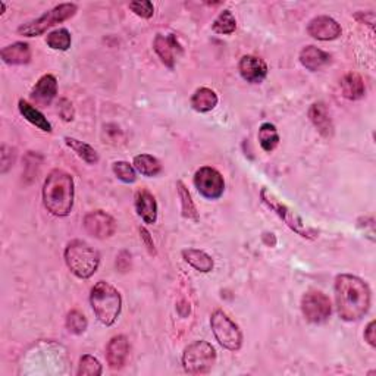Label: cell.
<instances>
[{"mask_svg": "<svg viewBox=\"0 0 376 376\" xmlns=\"http://www.w3.org/2000/svg\"><path fill=\"white\" fill-rule=\"evenodd\" d=\"M128 8L135 13L137 17L144 18V20L151 18L153 13H155V6H153V3L149 2V0H137V2H131Z\"/></svg>", "mask_w": 376, "mask_h": 376, "instance_id": "34", "label": "cell"}, {"mask_svg": "<svg viewBox=\"0 0 376 376\" xmlns=\"http://www.w3.org/2000/svg\"><path fill=\"white\" fill-rule=\"evenodd\" d=\"M183 257L184 260L193 266L196 271L203 272V273H209L212 272L215 262L212 259V256H209L203 250H197V248H186L183 250Z\"/></svg>", "mask_w": 376, "mask_h": 376, "instance_id": "23", "label": "cell"}, {"mask_svg": "<svg viewBox=\"0 0 376 376\" xmlns=\"http://www.w3.org/2000/svg\"><path fill=\"white\" fill-rule=\"evenodd\" d=\"M102 365L100 361L96 357L86 354L82 356L80 360V368H78V375L80 376H99L102 375Z\"/></svg>", "mask_w": 376, "mask_h": 376, "instance_id": "33", "label": "cell"}, {"mask_svg": "<svg viewBox=\"0 0 376 376\" xmlns=\"http://www.w3.org/2000/svg\"><path fill=\"white\" fill-rule=\"evenodd\" d=\"M58 110H59V115L63 121L69 122V121H73L74 119V106L73 103L69 102L68 99H62L59 102V106H58Z\"/></svg>", "mask_w": 376, "mask_h": 376, "instance_id": "35", "label": "cell"}, {"mask_svg": "<svg viewBox=\"0 0 376 376\" xmlns=\"http://www.w3.org/2000/svg\"><path fill=\"white\" fill-rule=\"evenodd\" d=\"M65 143L66 146L75 151V155L84 160L89 165H94L99 162V155H97V151L94 150V147H91L90 144L77 140L74 137H65Z\"/></svg>", "mask_w": 376, "mask_h": 376, "instance_id": "26", "label": "cell"}, {"mask_svg": "<svg viewBox=\"0 0 376 376\" xmlns=\"http://www.w3.org/2000/svg\"><path fill=\"white\" fill-rule=\"evenodd\" d=\"M218 94L207 89V87H202L199 90L194 91V94L191 96V107L196 110V112H200V114H206V112H211V110H213L218 105Z\"/></svg>", "mask_w": 376, "mask_h": 376, "instance_id": "22", "label": "cell"}, {"mask_svg": "<svg viewBox=\"0 0 376 376\" xmlns=\"http://www.w3.org/2000/svg\"><path fill=\"white\" fill-rule=\"evenodd\" d=\"M153 49H155L160 61L171 69H174L175 66V61H176L175 53L183 52V49H181L178 40L174 34H170V36L158 34L155 41H153Z\"/></svg>", "mask_w": 376, "mask_h": 376, "instance_id": "14", "label": "cell"}, {"mask_svg": "<svg viewBox=\"0 0 376 376\" xmlns=\"http://www.w3.org/2000/svg\"><path fill=\"white\" fill-rule=\"evenodd\" d=\"M130 343L125 336H116L106 347V360L110 369H121L128 359Z\"/></svg>", "mask_w": 376, "mask_h": 376, "instance_id": "15", "label": "cell"}, {"mask_svg": "<svg viewBox=\"0 0 376 376\" xmlns=\"http://www.w3.org/2000/svg\"><path fill=\"white\" fill-rule=\"evenodd\" d=\"M133 165H134L135 171H138L142 175L149 176V178L156 176L162 172L160 162L155 156L146 155V153H143V155H137L134 158Z\"/></svg>", "mask_w": 376, "mask_h": 376, "instance_id": "27", "label": "cell"}, {"mask_svg": "<svg viewBox=\"0 0 376 376\" xmlns=\"http://www.w3.org/2000/svg\"><path fill=\"white\" fill-rule=\"evenodd\" d=\"M87 326H89V322L84 313H81L80 310H73L68 313L66 328L69 332L74 333V336H81V333H84L87 331Z\"/></svg>", "mask_w": 376, "mask_h": 376, "instance_id": "31", "label": "cell"}, {"mask_svg": "<svg viewBox=\"0 0 376 376\" xmlns=\"http://www.w3.org/2000/svg\"><path fill=\"white\" fill-rule=\"evenodd\" d=\"M112 171L115 176L125 184H133L137 181V172H135L134 165H130L128 162H125V160L115 162L112 165Z\"/></svg>", "mask_w": 376, "mask_h": 376, "instance_id": "32", "label": "cell"}, {"mask_svg": "<svg viewBox=\"0 0 376 376\" xmlns=\"http://www.w3.org/2000/svg\"><path fill=\"white\" fill-rule=\"evenodd\" d=\"M331 61H332V57L328 52L317 49L315 46H306L300 52V63L312 73H316V71H320V69L326 68L331 63Z\"/></svg>", "mask_w": 376, "mask_h": 376, "instance_id": "18", "label": "cell"}, {"mask_svg": "<svg viewBox=\"0 0 376 376\" xmlns=\"http://www.w3.org/2000/svg\"><path fill=\"white\" fill-rule=\"evenodd\" d=\"M90 303L97 320L105 326H112L122 310V297L119 291L105 281L97 283L91 288Z\"/></svg>", "mask_w": 376, "mask_h": 376, "instance_id": "3", "label": "cell"}, {"mask_svg": "<svg viewBox=\"0 0 376 376\" xmlns=\"http://www.w3.org/2000/svg\"><path fill=\"white\" fill-rule=\"evenodd\" d=\"M216 363V350L207 341L190 344L183 354V366L191 375L209 373Z\"/></svg>", "mask_w": 376, "mask_h": 376, "instance_id": "7", "label": "cell"}, {"mask_svg": "<svg viewBox=\"0 0 376 376\" xmlns=\"http://www.w3.org/2000/svg\"><path fill=\"white\" fill-rule=\"evenodd\" d=\"M301 312L310 324H324L332 313V304L322 291H309L301 299Z\"/></svg>", "mask_w": 376, "mask_h": 376, "instance_id": "9", "label": "cell"}, {"mask_svg": "<svg viewBox=\"0 0 376 376\" xmlns=\"http://www.w3.org/2000/svg\"><path fill=\"white\" fill-rule=\"evenodd\" d=\"M176 190H178V196L181 200V211H183V216L188 220L199 222L200 216L197 212V207H196V204H194V202L191 199V194H190L188 188L184 186L183 181H178Z\"/></svg>", "mask_w": 376, "mask_h": 376, "instance_id": "25", "label": "cell"}, {"mask_svg": "<svg viewBox=\"0 0 376 376\" xmlns=\"http://www.w3.org/2000/svg\"><path fill=\"white\" fill-rule=\"evenodd\" d=\"M239 71L250 84H260L268 75V65L263 59L253 57V54H246L240 59Z\"/></svg>", "mask_w": 376, "mask_h": 376, "instance_id": "13", "label": "cell"}, {"mask_svg": "<svg viewBox=\"0 0 376 376\" xmlns=\"http://www.w3.org/2000/svg\"><path fill=\"white\" fill-rule=\"evenodd\" d=\"M65 262L77 278L89 280L99 269L100 255L86 241L74 240L65 248Z\"/></svg>", "mask_w": 376, "mask_h": 376, "instance_id": "4", "label": "cell"}, {"mask_svg": "<svg viewBox=\"0 0 376 376\" xmlns=\"http://www.w3.org/2000/svg\"><path fill=\"white\" fill-rule=\"evenodd\" d=\"M140 234H142V239L143 241L146 243L147 248L150 250V253H155V244H153V240L150 236V232L146 230V228H140Z\"/></svg>", "mask_w": 376, "mask_h": 376, "instance_id": "37", "label": "cell"}, {"mask_svg": "<svg viewBox=\"0 0 376 376\" xmlns=\"http://www.w3.org/2000/svg\"><path fill=\"white\" fill-rule=\"evenodd\" d=\"M257 138H259V143H260L262 149L268 153L273 151L276 149V146L280 144V134H278L276 127L271 122H264L260 125Z\"/></svg>", "mask_w": 376, "mask_h": 376, "instance_id": "28", "label": "cell"}, {"mask_svg": "<svg viewBox=\"0 0 376 376\" xmlns=\"http://www.w3.org/2000/svg\"><path fill=\"white\" fill-rule=\"evenodd\" d=\"M211 328L216 341L230 352H239L243 345V333L231 317L222 310H215L211 317Z\"/></svg>", "mask_w": 376, "mask_h": 376, "instance_id": "8", "label": "cell"}, {"mask_svg": "<svg viewBox=\"0 0 376 376\" xmlns=\"http://www.w3.org/2000/svg\"><path fill=\"white\" fill-rule=\"evenodd\" d=\"M84 228L94 239L105 240L115 234L116 222L109 213L103 211H94L86 215Z\"/></svg>", "mask_w": 376, "mask_h": 376, "instance_id": "11", "label": "cell"}, {"mask_svg": "<svg viewBox=\"0 0 376 376\" xmlns=\"http://www.w3.org/2000/svg\"><path fill=\"white\" fill-rule=\"evenodd\" d=\"M43 203L53 216L65 218L74 207V179L62 170L52 171L43 186Z\"/></svg>", "mask_w": 376, "mask_h": 376, "instance_id": "2", "label": "cell"}, {"mask_svg": "<svg viewBox=\"0 0 376 376\" xmlns=\"http://www.w3.org/2000/svg\"><path fill=\"white\" fill-rule=\"evenodd\" d=\"M3 62L8 65H27L31 61V49L30 45L24 43V41H17L12 43L0 52Z\"/></svg>", "mask_w": 376, "mask_h": 376, "instance_id": "20", "label": "cell"}, {"mask_svg": "<svg viewBox=\"0 0 376 376\" xmlns=\"http://www.w3.org/2000/svg\"><path fill=\"white\" fill-rule=\"evenodd\" d=\"M46 43L50 49L53 50H61V52H66L69 47H71L73 38H71V33H69L66 29H59L54 30L50 34H47Z\"/></svg>", "mask_w": 376, "mask_h": 376, "instance_id": "30", "label": "cell"}, {"mask_svg": "<svg viewBox=\"0 0 376 376\" xmlns=\"http://www.w3.org/2000/svg\"><path fill=\"white\" fill-rule=\"evenodd\" d=\"M308 33L315 40L331 41V40H337L341 36L343 30H341V25L336 20L322 15V17L313 18L309 22Z\"/></svg>", "mask_w": 376, "mask_h": 376, "instance_id": "12", "label": "cell"}, {"mask_svg": "<svg viewBox=\"0 0 376 376\" xmlns=\"http://www.w3.org/2000/svg\"><path fill=\"white\" fill-rule=\"evenodd\" d=\"M309 118L320 135L325 138H331L333 135V123L324 103H313L309 109Z\"/></svg>", "mask_w": 376, "mask_h": 376, "instance_id": "19", "label": "cell"}, {"mask_svg": "<svg viewBox=\"0 0 376 376\" xmlns=\"http://www.w3.org/2000/svg\"><path fill=\"white\" fill-rule=\"evenodd\" d=\"M260 199L264 204L271 209V211H273L276 213L278 218L285 222V225L291 231H294L296 234L303 236V239H309V240L316 239L317 232L309 227H306L303 219L294 211H291V209L283 200L278 199L272 191H269L268 188H262Z\"/></svg>", "mask_w": 376, "mask_h": 376, "instance_id": "6", "label": "cell"}, {"mask_svg": "<svg viewBox=\"0 0 376 376\" xmlns=\"http://www.w3.org/2000/svg\"><path fill=\"white\" fill-rule=\"evenodd\" d=\"M18 109L20 114L29 121L30 123H33L34 127H37L38 130L45 131V133H52V123L47 121V118L40 112L37 107H34L31 103H29L27 100L21 99L18 103Z\"/></svg>", "mask_w": 376, "mask_h": 376, "instance_id": "24", "label": "cell"}, {"mask_svg": "<svg viewBox=\"0 0 376 376\" xmlns=\"http://www.w3.org/2000/svg\"><path fill=\"white\" fill-rule=\"evenodd\" d=\"M333 288H336L337 312L345 322H356L369 312L372 292L369 285L359 276L341 273L336 278Z\"/></svg>", "mask_w": 376, "mask_h": 376, "instance_id": "1", "label": "cell"}, {"mask_svg": "<svg viewBox=\"0 0 376 376\" xmlns=\"http://www.w3.org/2000/svg\"><path fill=\"white\" fill-rule=\"evenodd\" d=\"M235 29H236V20L232 15V12L228 9L222 10L212 24V30L216 34L228 36V34H232L235 31Z\"/></svg>", "mask_w": 376, "mask_h": 376, "instance_id": "29", "label": "cell"}, {"mask_svg": "<svg viewBox=\"0 0 376 376\" xmlns=\"http://www.w3.org/2000/svg\"><path fill=\"white\" fill-rule=\"evenodd\" d=\"M135 211L146 224H155L158 219V203L149 190H138L135 193Z\"/></svg>", "mask_w": 376, "mask_h": 376, "instance_id": "17", "label": "cell"}, {"mask_svg": "<svg viewBox=\"0 0 376 376\" xmlns=\"http://www.w3.org/2000/svg\"><path fill=\"white\" fill-rule=\"evenodd\" d=\"M365 340L370 347H376V322L370 320L365 329Z\"/></svg>", "mask_w": 376, "mask_h": 376, "instance_id": "36", "label": "cell"}, {"mask_svg": "<svg viewBox=\"0 0 376 376\" xmlns=\"http://www.w3.org/2000/svg\"><path fill=\"white\" fill-rule=\"evenodd\" d=\"M58 94V80L52 74L41 77L31 91V99L41 106H47Z\"/></svg>", "mask_w": 376, "mask_h": 376, "instance_id": "16", "label": "cell"}, {"mask_svg": "<svg viewBox=\"0 0 376 376\" xmlns=\"http://www.w3.org/2000/svg\"><path fill=\"white\" fill-rule=\"evenodd\" d=\"M343 96L348 100H359L366 93L363 78L356 73H348L341 80Z\"/></svg>", "mask_w": 376, "mask_h": 376, "instance_id": "21", "label": "cell"}, {"mask_svg": "<svg viewBox=\"0 0 376 376\" xmlns=\"http://www.w3.org/2000/svg\"><path fill=\"white\" fill-rule=\"evenodd\" d=\"M77 10L78 6L75 3H61L58 6H54L53 9L45 12L43 15L38 17L37 20L22 24L18 29V34L24 37L43 36L49 29H52V27L71 20L77 13Z\"/></svg>", "mask_w": 376, "mask_h": 376, "instance_id": "5", "label": "cell"}, {"mask_svg": "<svg viewBox=\"0 0 376 376\" xmlns=\"http://www.w3.org/2000/svg\"><path fill=\"white\" fill-rule=\"evenodd\" d=\"M194 186L203 197L209 200L219 199L225 191V181L212 166H203L194 175Z\"/></svg>", "mask_w": 376, "mask_h": 376, "instance_id": "10", "label": "cell"}]
</instances>
